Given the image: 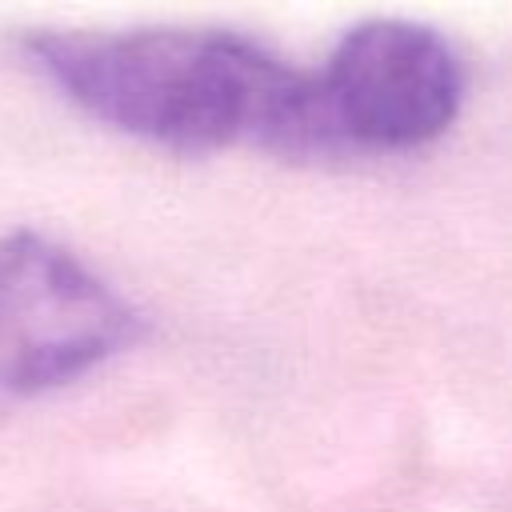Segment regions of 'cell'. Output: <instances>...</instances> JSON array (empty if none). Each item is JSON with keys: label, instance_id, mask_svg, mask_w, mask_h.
I'll return each instance as SVG.
<instances>
[{"label": "cell", "instance_id": "6da1fadb", "mask_svg": "<svg viewBox=\"0 0 512 512\" xmlns=\"http://www.w3.org/2000/svg\"><path fill=\"white\" fill-rule=\"evenodd\" d=\"M24 56L84 116L172 152H340L316 76L224 28H36Z\"/></svg>", "mask_w": 512, "mask_h": 512}, {"label": "cell", "instance_id": "7a4b0ae2", "mask_svg": "<svg viewBox=\"0 0 512 512\" xmlns=\"http://www.w3.org/2000/svg\"><path fill=\"white\" fill-rule=\"evenodd\" d=\"M144 336L136 308L64 244L0 236V420L68 388Z\"/></svg>", "mask_w": 512, "mask_h": 512}, {"label": "cell", "instance_id": "3957f363", "mask_svg": "<svg viewBox=\"0 0 512 512\" xmlns=\"http://www.w3.org/2000/svg\"><path fill=\"white\" fill-rule=\"evenodd\" d=\"M316 88L340 148L404 152L456 120L464 68L436 28L372 16L340 36Z\"/></svg>", "mask_w": 512, "mask_h": 512}]
</instances>
